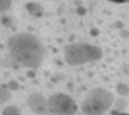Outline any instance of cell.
<instances>
[{
  "label": "cell",
  "mask_w": 129,
  "mask_h": 115,
  "mask_svg": "<svg viewBox=\"0 0 129 115\" xmlns=\"http://www.w3.org/2000/svg\"><path fill=\"white\" fill-rule=\"evenodd\" d=\"M8 48L12 57L26 67L37 68L43 61L44 46L31 34L14 35L9 40Z\"/></svg>",
  "instance_id": "6da1fadb"
},
{
  "label": "cell",
  "mask_w": 129,
  "mask_h": 115,
  "mask_svg": "<svg viewBox=\"0 0 129 115\" xmlns=\"http://www.w3.org/2000/svg\"><path fill=\"white\" fill-rule=\"evenodd\" d=\"M65 60L72 66L96 61L103 56L102 50L97 46L79 43L68 45L65 48Z\"/></svg>",
  "instance_id": "7a4b0ae2"
},
{
  "label": "cell",
  "mask_w": 129,
  "mask_h": 115,
  "mask_svg": "<svg viewBox=\"0 0 129 115\" xmlns=\"http://www.w3.org/2000/svg\"><path fill=\"white\" fill-rule=\"evenodd\" d=\"M113 96L110 92L96 88L88 92L82 104V110L89 114H98L107 111L112 104Z\"/></svg>",
  "instance_id": "3957f363"
},
{
  "label": "cell",
  "mask_w": 129,
  "mask_h": 115,
  "mask_svg": "<svg viewBox=\"0 0 129 115\" xmlns=\"http://www.w3.org/2000/svg\"><path fill=\"white\" fill-rule=\"evenodd\" d=\"M47 108L52 112L61 114H74L77 110V105L74 100L63 94H55L48 100Z\"/></svg>",
  "instance_id": "277c9868"
},
{
  "label": "cell",
  "mask_w": 129,
  "mask_h": 115,
  "mask_svg": "<svg viewBox=\"0 0 129 115\" xmlns=\"http://www.w3.org/2000/svg\"><path fill=\"white\" fill-rule=\"evenodd\" d=\"M28 104L33 111L37 112H43L46 111L47 104L42 96L38 94H33L28 100Z\"/></svg>",
  "instance_id": "5b68a950"
},
{
  "label": "cell",
  "mask_w": 129,
  "mask_h": 115,
  "mask_svg": "<svg viewBox=\"0 0 129 115\" xmlns=\"http://www.w3.org/2000/svg\"><path fill=\"white\" fill-rule=\"evenodd\" d=\"M110 1H112V2H117V3H123V2H127L128 0H110Z\"/></svg>",
  "instance_id": "8992f818"
}]
</instances>
